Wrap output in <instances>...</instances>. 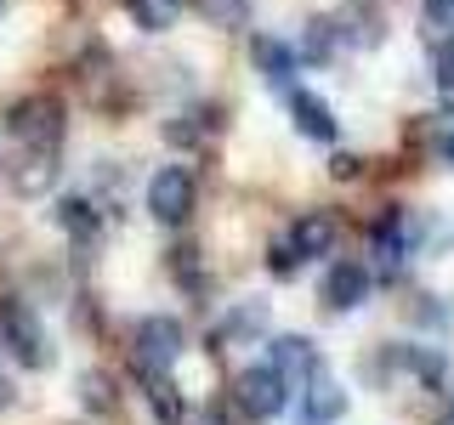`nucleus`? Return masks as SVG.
I'll return each mask as SVG.
<instances>
[{"mask_svg": "<svg viewBox=\"0 0 454 425\" xmlns=\"http://www.w3.org/2000/svg\"><path fill=\"white\" fill-rule=\"evenodd\" d=\"M340 414H347V391L318 368V375L307 380V391H301V425H335Z\"/></svg>", "mask_w": 454, "mask_h": 425, "instance_id": "8", "label": "nucleus"}, {"mask_svg": "<svg viewBox=\"0 0 454 425\" xmlns=\"http://www.w3.org/2000/svg\"><path fill=\"white\" fill-rule=\"evenodd\" d=\"M148 216L160 221V227H182V221L193 216V170H182V165L153 170V182H148Z\"/></svg>", "mask_w": 454, "mask_h": 425, "instance_id": "4", "label": "nucleus"}, {"mask_svg": "<svg viewBox=\"0 0 454 425\" xmlns=\"http://www.w3.org/2000/svg\"><path fill=\"white\" fill-rule=\"evenodd\" d=\"M369 255H375V273L380 278L403 273V261L415 255V221H409L403 210H392L380 227H369Z\"/></svg>", "mask_w": 454, "mask_h": 425, "instance_id": "6", "label": "nucleus"}, {"mask_svg": "<svg viewBox=\"0 0 454 425\" xmlns=\"http://www.w3.org/2000/svg\"><path fill=\"white\" fill-rule=\"evenodd\" d=\"M51 216L63 221L74 238H91V233H97V216H91V205H85V198H63V205H57Z\"/></svg>", "mask_w": 454, "mask_h": 425, "instance_id": "17", "label": "nucleus"}, {"mask_svg": "<svg viewBox=\"0 0 454 425\" xmlns=\"http://www.w3.org/2000/svg\"><path fill=\"white\" fill-rule=\"evenodd\" d=\"M125 12H131L137 28H148V35H165V28L182 18V0H125Z\"/></svg>", "mask_w": 454, "mask_h": 425, "instance_id": "14", "label": "nucleus"}, {"mask_svg": "<svg viewBox=\"0 0 454 425\" xmlns=\"http://www.w3.org/2000/svg\"><path fill=\"white\" fill-rule=\"evenodd\" d=\"M426 18L437 28H454V0H426Z\"/></svg>", "mask_w": 454, "mask_h": 425, "instance_id": "22", "label": "nucleus"}, {"mask_svg": "<svg viewBox=\"0 0 454 425\" xmlns=\"http://www.w3.org/2000/svg\"><path fill=\"white\" fill-rule=\"evenodd\" d=\"M6 131L23 142V148H57L63 142V103L46 91H35V97H23V103H12L6 113Z\"/></svg>", "mask_w": 454, "mask_h": 425, "instance_id": "2", "label": "nucleus"}, {"mask_svg": "<svg viewBox=\"0 0 454 425\" xmlns=\"http://www.w3.org/2000/svg\"><path fill=\"white\" fill-rule=\"evenodd\" d=\"M0 408H6V386H0Z\"/></svg>", "mask_w": 454, "mask_h": 425, "instance_id": "25", "label": "nucleus"}, {"mask_svg": "<svg viewBox=\"0 0 454 425\" xmlns=\"http://www.w3.org/2000/svg\"><path fill=\"white\" fill-rule=\"evenodd\" d=\"M51 182H57V148H28L23 159L12 165V188H18L23 198L51 193Z\"/></svg>", "mask_w": 454, "mask_h": 425, "instance_id": "9", "label": "nucleus"}, {"mask_svg": "<svg viewBox=\"0 0 454 425\" xmlns=\"http://www.w3.org/2000/svg\"><path fill=\"white\" fill-rule=\"evenodd\" d=\"M199 425H222V420H216V414H205V420H199Z\"/></svg>", "mask_w": 454, "mask_h": 425, "instance_id": "24", "label": "nucleus"}, {"mask_svg": "<svg viewBox=\"0 0 454 425\" xmlns=\"http://www.w3.org/2000/svg\"><path fill=\"white\" fill-rule=\"evenodd\" d=\"M295 63H301V51H295V46H284V40H273V35L255 40V68L267 74V85H278V91H284V85L295 80Z\"/></svg>", "mask_w": 454, "mask_h": 425, "instance_id": "13", "label": "nucleus"}, {"mask_svg": "<svg viewBox=\"0 0 454 425\" xmlns=\"http://www.w3.org/2000/svg\"><path fill=\"white\" fill-rule=\"evenodd\" d=\"M335 28H347L352 46H375V40H380V12H369V6H347V12L335 18Z\"/></svg>", "mask_w": 454, "mask_h": 425, "instance_id": "15", "label": "nucleus"}, {"mask_svg": "<svg viewBox=\"0 0 454 425\" xmlns=\"http://www.w3.org/2000/svg\"><path fill=\"white\" fill-rule=\"evenodd\" d=\"M142 380H148V397H153V408H160V420L176 425V420H182V397H176V386H170L165 375H153V368H142Z\"/></svg>", "mask_w": 454, "mask_h": 425, "instance_id": "16", "label": "nucleus"}, {"mask_svg": "<svg viewBox=\"0 0 454 425\" xmlns=\"http://www.w3.org/2000/svg\"><path fill=\"white\" fill-rule=\"evenodd\" d=\"M290 397H295V391H290V380H284L273 363H255V368H245V375H239V386H233L239 414L255 420V425L278 420L284 408H290Z\"/></svg>", "mask_w": 454, "mask_h": 425, "instance_id": "1", "label": "nucleus"}, {"mask_svg": "<svg viewBox=\"0 0 454 425\" xmlns=\"http://www.w3.org/2000/svg\"><path fill=\"white\" fill-rule=\"evenodd\" d=\"M432 74H437V85H443V91H454V35L432 51Z\"/></svg>", "mask_w": 454, "mask_h": 425, "instance_id": "20", "label": "nucleus"}, {"mask_svg": "<svg viewBox=\"0 0 454 425\" xmlns=\"http://www.w3.org/2000/svg\"><path fill=\"white\" fill-rule=\"evenodd\" d=\"M324 306L330 312H352V306H364L369 301V267L358 261H335L330 273H324Z\"/></svg>", "mask_w": 454, "mask_h": 425, "instance_id": "7", "label": "nucleus"}, {"mask_svg": "<svg viewBox=\"0 0 454 425\" xmlns=\"http://www.w3.org/2000/svg\"><path fill=\"white\" fill-rule=\"evenodd\" d=\"M0 335H6L12 358L23 368H46L51 363V340H46V329H40V318H35L28 301H0Z\"/></svg>", "mask_w": 454, "mask_h": 425, "instance_id": "3", "label": "nucleus"}, {"mask_svg": "<svg viewBox=\"0 0 454 425\" xmlns=\"http://www.w3.org/2000/svg\"><path fill=\"white\" fill-rule=\"evenodd\" d=\"M267 273H273V278H295V273H301V250H295L290 238H278V244L267 250Z\"/></svg>", "mask_w": 454, "mask_h": 425, "instance_id": "19", "label": "nucleus"}, {"mask_svg": "<svg viewBox=\"0 0 454 425\" xmlns=\"http://www.w3.org/2000/svg\"><path fill=\"white\" fill-rule=\"evenodd\" d=\"M437 153H443V165L454 170V125H449V131H443V142H437Z\"/></svg>", "mask_w": 454, "mask_h": 425, "instance_id": "23", "label": "nucleus"}, {"mask_svg": "<svg viewBox=\"0 0 454 425\" xmlns=\"http://www.w3.org/2000/svg\"><path fill=\"white\" fill-rule=\"evenodd\" d=\"M290 244L301 250V261H318V255L335 250V221L324 216V210H307V216H295V227H290Z\"/></svg>", "mask_w": 454, "mask_h": 425, "instance_id": "12", "label": "nucleus"}, {"mask_svg": "<svg viewBox=\"0 0 454 425\" xmlns=\"http://www.w3.org/2000/svg\"><path fill=\"white\" fill-rule=\"evenodd\" d=\"M273 368L290 380V386L295 380H312L318 375V346H312L307 335H278L273 340Z\"/></svg>", "mask_w": 454, "mask_h": 425, "instance_id": "10", "label": "nucleus"}, {"mask_svg": "<svg viewBox=\"0 0 454 425\" xmlns=\"http://www.w3.org/2000/svg\"><path fill=\"white\" fill-rule=\"evenodd\" d=\"M0 12H6V0H0Z\"/></svg>", "mask_w": 454, "mask_h": 425, "instance_id": "26", "label": "nucleus"}, {"mask_svg": "<svg viewBox=\"0 0 454 425\" xmlns=\"http://www.w3.org/2000/svg\"><path fill=\"white\" fill-rule=\"evenodd\" d=\"M131 346H137V368L165 375V368L182 358V323L165 318V312H148V318L131 329Z\"/></svg>", "mask_w": 454, "mask_h": 425, "instance_id": "5", "label": "nucleus"}, {"mask_svg": "<svg viewBox=\"0 0 454 425\" xmlns=\"http://www.w3.org/2000/svg\"><path fill=\"white\" fill-rule=\"evenodd\" d=\"M335 40H340V35H335V23H324V18H318V23H307V46H301V57H307V63H324V57L335 51Z\"/></svg>", "mask_w": 454, "mask_h": 425, "instance_id": "18", "label": "nucleus"}, {"mask_svg": "<svg viewBox=\"0 0 454 425\" xmlns=\"http://www.w3.org/2000/svg\"><path fill=\"white\" fill-rule=\"evenodd\" d=\"M80 386H85V403H91V408H108V403H114V397H108V380H97V375H85V380H80Z\"/></svg>", "mask_w": 454, "mask_h": 425, "instance_id": "21", "label": "nucleus"}, {"mask_svg": "<svg viewBox=\"0 0 454 425\" xmlns=\"http://www.w3.org/2000/svg\"><path fill=\"white\" fill-rule=\"evenodd\" d=\"M290 113H295V131L312 136V142H335V131H340L330 103H324V97H312V91H290Z\"/></svg>", "mask_w": 454, "mask_h": 425, "instance_id": "11", "label": "nucleus"}]
</instances>
